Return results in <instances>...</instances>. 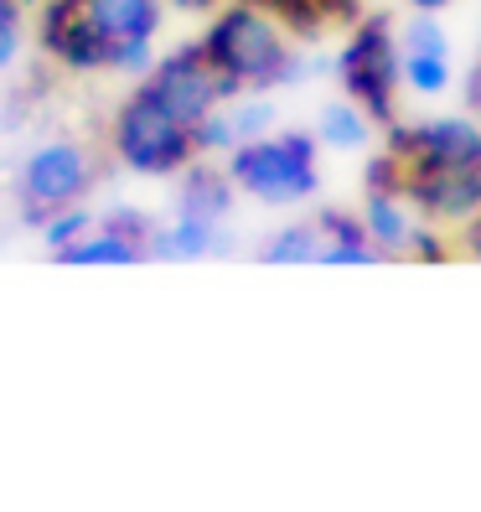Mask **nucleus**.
I'll list each match as a JSON object with an SVG mask.
<instances>
[{
	"label": "nucleus",
	"instance_id": "a878e982",
	"mask_svg": "<svg viewBox=\"0 0 481 512\" xmlns=\"http://www.w3.org/2000/svg\"><path fill=\"white\" fill-rule=\"evenodd\" d=\"M321 11L332 16V26H352L357 21V0H321Z\"/></svg>",
	"mask_w": 481,
	"mask_h": 512
},
{
	"label": "nucleus",
	"instance_id": "39448f33",
	"mask_svg": "<svg viewBox=\"0 0 481 512\" xmlns=\"http://www.w3.org/2000/svg\"><path fill=\"white\" fill-rule=\"evenodd\" d=\"M99 166L78 140H47L16 171V202H21V223L42 228L57 207H73L94 192Z\"/></svg>",
	"mask_w": 481,
	"mask_h": 512
},
{
	"label": "nucleus",
	"instance_id": "c756f323",
	"mask_svg": "<svg viewBox=\"0 0 481 512\" xmlns=\"http://www.w3.org/2000/svg\"><path fill=\"white\" fill-rule=\"evenodd\" d=\"M450 6V0H409V11H430V16H440Z\"/></svg>",
	"mask_w": 481,
	"mask_h": 512
},
{
	"label": "nucleus",
	"instance_id": "7ed1b4c3",
	"mask_svg": "<svg viewBox=\"0 0 481 512\" xmlns=\"http://www.w3.org/2000/svg\"><path fill=\"white\" fill-rule=\"evenodd\" d=\"M316 135L311 130H269L264 140L249 145H233L228 150V176L233 187L264 202V207H295V202H311L321 187V171H316Z\"/></svg>",
	"mask_w": 481,
	"mask_h": 512
},
{
	"label": "nucleus",
	"instance_id": "cd10ccee",
	"mask_svg": "<svg viewBox=\"0 0 481 512\" xmlns=\"http://www.w3.org/2000/svg\"><path fill=\"white\" fill-rule=\"evenodd\" d=\"M166 6H171V11H187V16H213L223 0H166Z\"/></svg>",
	"mask_w": 481,
	"mask_h": 512
},
{
	"label": "nucleus",
	"instance_id": "b1692460",
	"mask_svg": "<svg viewBox=\"0 0 481 512\" xmlns=\"http://www.w3.org/2000/svg\"><path fill=\"white\" fill-rule=\"evenodd\" d=\"M363 192H404V161L394 150H378L363 166Z\"/></svg>",
	"mask_w": 481,
	"mask_h": 512
},
{
	"label": "nucleus",
	"instance_id": "dca6fc26",
	"mask_svg": "<svg viewBox=\"0 0 481 512\" xmlns=\"http://www.w3.org/2000/svg\"><path fill=\"white\" fill-rule=\"evenodd\" d=\"M311 223L321 233V249H363V244H373L363 213H352V207H321Z\"/></svg>",
	"mask_w": 481,
	"mask_h": 512
},
{
	"label": "nucleus",
	"instance_id": "412c9836",
	"mask_svg": "<svg viewBox=\"0 0 481 512\" xmlns=\"http://www.w3.org/2000/svg\"><path fill=\"white\" fill-rule=\"evenodd\" d=\"M192 145H197V156H228V150L238 145V135H233V119H228V104L223 109H213L207 119H197L192 125Z\"/></svg>",
	"mask_w": 481,
	"mask_h": 512
},
{
	"label": "nucleus",
	"instance_id": "20e7f679",
	"mask_svg": "<svg viewBox=\"0 0 481 512\" xmlns=\"http://www.w3.org/2000/svg\"><path fill=\"white\" fill-rule=\"evenodd\" d=\"M337 83L352 104L373 114V125L399 119V83H404V47L388 16H357L337 52Z\"/></svg>",
	"mask_w": 481,
	"mask_h": 512
},
{
	"label": "nucleus",
	"instance_id": "423d86ee",
	"mask_svg": "<svg viewBox=\"0 0 481 512\" xmlns=\"http://www.w3.org/2000/svg\"><path fill=\"white\" fill-rule=\"evenodd\" d=\"M145 88L176 119H187V125H197V119H207L213 109L228 104V78L213 68V57L202 52V42H182L166 57H156V68L145 73Z\"/></svg>",
	"mask_w": 481,
	"mask_h": 512
},
{
	"label": "nucleus",
	"instance_id": "f03ea898",
	"mask_svg": "<svg viewBox=\"0 0 481 512\" xmlns=\"http://www.w3.org/2000/svg\"><path fill=\"white\" fill-rule=\"evenodd\" d=\"M109 150H114V161L135 176H182L197 161L192 125L176 119L145 83H135L130 94L119 99V109L109 119Z\"/></svg>",
	"mask_w": 481,
	"mask_h": 512
},
{
	"label": "nucleus",
	"instance_id": "c85d7f7f",
	"mask_svg": "<svg viewBox=\"0 0 481 512\" xmlns=\"http://www.w3.org/2000/svg\"><path fill=\"white\" fill-rule=\"evenodd\" d=\"M461 233H466V254H476V259H481V213H476L471 223H461Z\"/></svg>",
	"mask_w": 481,
	"mask_h": 512
},
{
	"label": "nucleus",
	"instance_id": "6e6552de",
	"mask_svg": "<svg viewBox=\"0 0 481 512\" xmlns=\"http://www.w3.org/2000/svg\"><path fill=\"white\" fill-rule=\"evenodd\" d=\"M63 6L88 26V32H99L109 47L140 42V37L156 42L161 21H166V0H63Z\"/></svg>",
	"mask_w": 481,
	"mask_h": 512
},
{
	"label": "nucleus",
	"instance_id": "9d476101",
	"mask_svg": "<svg viewBox=\"0 0 481 512\" xmlns=\"http://www.w3.org/2000/svg\"><path fill=\"white\" fill-rule=\"evenodd\" d=\"M233 192H238V187H233L228 166H207V156H197L182 176H176V213L223 223L228 207H233Z\"/></svg>",
	"mask_w": 481,
	"mask_h": 512
},
{
	"label": "nucleus",
	"instance_id": "bb28decb",
	"mask_svg": "<svg viewBox=\"0 0 481 512\" xmlns=\"http://www.w3.org/2000/svg\"><path fill=\"white\" fill-rule=\"evenodd\" d=\"M466 109L481 119V57H476V68L466 73Z\"/></svg>",
	"mask_w": 481,
	"mask_h": 512
},
{
	"label": "nucleus",
	"instance_id": "4be33fe9",
	"mask_svg": "<svg viewBox=\"0 0 481 512\" xmlns=\"http://www.w3.org/2000/svg\"><path fill=\"white\" fill-rule=\"evenodd\" d=\"M99 228H109V233H119V238H130V244H145V249H150L156 218L140 213V207H109V213L99 218Z\"/></svg>",
	"mask_w": 481,
	"mask_h": 512
},
{
	"label": "nucleus",
	"instance_id": "9b49d317",
	"mask_svg": "<svg viewBox=\"0 0 481 512\" xmlns=\"http://www.w3.org/2000/svg\"><path fill=\"white\" fill-rule=\"evenodd\" d=\"M363 223H368V238L383 259H404L409 238L419 228V213L409 207L404 192H363Z\"/></svg>",
	"mask_w": 481,
	"mask_h": 512
},
{
	"label": "nucleus",
	"instance_id": "2eb2a0df",
	"mask_svg": "<svg viewBox=\"0 0 481 512\" xmlns=\"http://www.w3.org/2000/svg\"><path fill=\"white\" fill-rule=\"evenodd\" d=\"M254 6L275 16L295 42H311V37H321L326 26H332V16L321 11V0H254Z\"/></svg>",
	"mask_w": 481,
	"mask_h": 512
},
{
	"label": "nucleus",
	"instance_id": "aec40b11",
	"mask_svg": "<svg viewBox=\"0 0 481 512\" xmlns=\"http://www.w3.org/2000/svg\"><path fill=\"white\" fill-rule=\"evenodd\" d=\"M404 83L414 94H445L450 88V57H419V52H404Z\"/></svg>",
	"mask_w": 481,
	"mask_h": 512
},
{
	"label": "nucleus",
	"instance_id": "f8f14e48",
	"mask_svg": "<svg viewBox=\"0 0 481 512\" xmlns=\"http://www.w3.org/2000/svg\"><path fill=\"white\" fill-rule=\"evenodd\" d=\"M316 140L326 150H363L373 140V114L342 94V99H332L316 114Z\"/></svg>",
	"mask_w": 481,
	"mask_h": 512
},
{
	"label": "nucleus",
	"instance_id": "f257e3e1",
	"mask_svg": "<svg viewBox=\"0 0 481 512\" xmlns=\"http://www.w3.org/2000/svg\"><path fill=\"white\" fill-rule=\"evenodd\" d=\"M197 42L213 57V68L228 78V104L244 94L295 88L306 73H326V68L337 73V57L295 47V37L269 11H259L254 0H223Z\"/></svg>",
	"mask_w": 481,
	"mask_h": 512
},
{
	"label": "nucleus",
	"instance_id": "ddd939ff",
	"mask_svg": "<svg viewBox=\"0 0 481 512\" xmlns=\"http://www.w3.org/2000/svg\"><path fill=\"white\" fill-rule=\"evenodd\" d=\"M52 259L57 264H140V259H150V249L145 244H130V238H119L109 228H94L88 238H78V244L57 249Z\"/></svg>",
	"mask_w": 481,
	"mask_h": 512
},
{
	"label": "nucleus",
	"instance_id": "a211bd4d",
	"mask_svg": "<svg viewBox=\"0 0 481 512\" xmlns=\"http://www.w3.org/2000/svg\"><path fill=\"white\" fill-rule=\"evenodd\" d=\"M399 47H404V52H419V57H450V37H445L440 16H430V11H414V16L404 21Z\"/></svg>",
	"mask_w": 481,
	"mask_h": 512
},
{
	"label": "nucleus",
	"instance_id": "4468645a",
	"mask_svg": "<svg viewBox=\"0 0 481 512\" xmlns=\"http://www.w3.org/2000/svg\"><path fill=\"white\" fill-rule=\"evenodd\" d=\"M259 259H264V264H321V233H316V223H290V228H280V233L259 249Z\"/></svg>",
	"mask_w": 481,
	"mask_h": 512
},
{
	"label": "nucleus",
	"instance_id": "5701e85b",
	"mask_svg": "<svg viewBox=\"0 0 481 512\" xmlns=\"http://www.w3.org/2000/svg\"><path fill=\"white\" fill-rule=\"evenodd\" d=\"M21 21H26V0H0V73L21 57Z\"/></svg>",
	"mask_w": 481,
	"mask_h": 512
},
{
	"label": "nucleus",
	"instance_id": "6ab92c4d",
	"mask_svg": "<svg viewBox=\"0 0 481 512\" xmlns=\"http://www.w3.org/2000/svg\"><path fill=\"white\" fill-rule=\"evenodd\" d=\"M228 119H233L238 145L264 140L269 130H275V109H269V99H264V94H244V99H233V104H228Z\"/></svg>",
	"mask_w": 481,
	"mask_h": 512
},
{
	"label": "nucleus",
	"instance_id": "1a4fd4ad",
	"mask_svg": "<svg viewBox=\"0 0 481 512\" xmlns=\"http://www.w3.org/2000/svg\"><path fill=\"white\" fill-rule=\"evenodd\" d=\"M213 254H223V223H213V218L176 213L171 223H156V233H150V259L197 264V259H213Z\"/></svg>",
	"mask_w": 481,
	"mask_h": 512
},
{
	"label": "nucleus",
	"instance_id": "f3484780",
	"mask_svg": "<svg viewBox=\"0 0 481 512\" xmlns=\"http://www.w3.org/2000/svg\"><path fill=\"white\" fill-rule=\"evenodd\" d=\"M99 228V218L94 213H88V207L83 202H73V207H57V213L37 228L42 233V244L57 254V249H68V244H78V238H88V233H94Z\"/></svg>",
	"mask_w": 481,
	"mask_h": 512
},
{
	"label": "nucleus",
	"instance_id": "393cba45",
	"mask_svg": "<svg viewBox=\"0 0 481 512\" xmlns=\"http://www.w3.org/2000/svg\"><path fill=\"white\" fill-rule=\"evenodd\" d=\"M404 259H419V264H445V259H450V244H445L440 223H425V218H419V228H414V238H409V254H404Z\"/></svg>",
	"mask_w": 481,
	"mask_h": 512
},
{
	"label": "nucleus",
	"instance_id": "0eeeda50",
	"mask_svg": "<svg viewBox=\"0 0 481 512\" xmlns=\"http://www.w3.org/2000/svg\"><path fill=\"white\" fill-rule=\"evenodd\" d=\"M404 197L425 223L461 228L481 213V161H409Z\"/></svg>",
	"mask_w": 481,
	"mask_h": 512
}]
</instances>
